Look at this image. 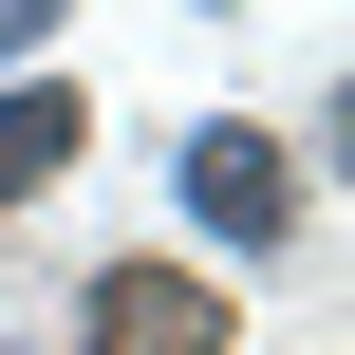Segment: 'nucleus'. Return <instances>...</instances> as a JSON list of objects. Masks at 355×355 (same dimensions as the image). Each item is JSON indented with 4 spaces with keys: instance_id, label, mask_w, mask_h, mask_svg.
Listing matches in <instances>:
<instances>
[{
    "instance_id": "obj_3",
    "label": "nucleus",
    "mask_w": 355,
    "mask_h": 355,
    "mask_svg": "<svg viewBox=\"0 0 355 355\" xmlns=\"http://www.w3.org/2000/svg\"><path fill=\"white\" fill-rule=\"evenodd\" d=\"M75 131H94V112H75V94H19V112H0V206H19V187H37V168H56V150H75Z\"/></svg>"
},
{
    "instance_id": "obj_1",
    "label": "nucleus",
    "mask_w": 355,
    "mask_h": 355,
    "mask_svg": "<svg viewBox=\"0 0 355 355\" xmlns=\"http://www.w3.org/2000/svg\"><path fill=\"white\" fill-rule=\"evenodd\" d=\"M94 355H225V300L187 262H112L94 281Z\"/></svg>"
},
{
    "instance_id": "obj_2",
    "label": "nucleus",
    "mask_w": 355,
    "mask_h": 355,
    "mask_svg": "<svg viewBox=\"0 0 355 355\" xmlns=\"http://www.w3.org/2000/svg\"><path fill=\"white\" fill-rule=\"evenodd\" d=\"M187 206L262 243V225H281V150H262V131H206V150H187Z\"/></svg>"
}]
</instances>
